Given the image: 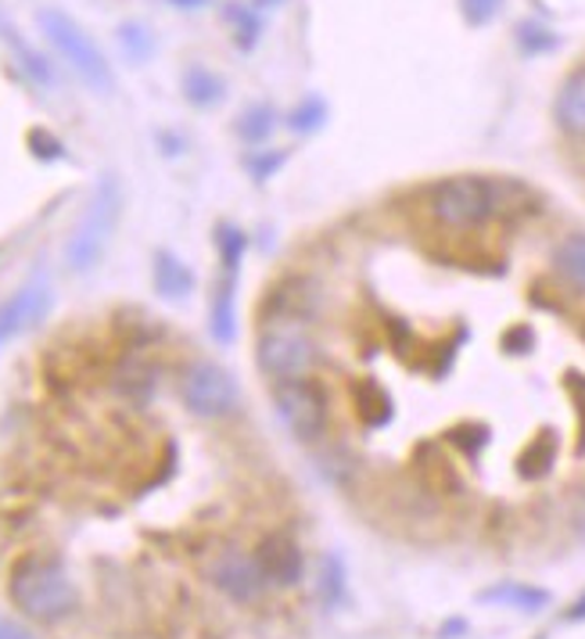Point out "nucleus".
I'll list each match as a JSON object with an SVG mask.
<instances>
[{
  "instance_id": "1",
  "label": "nucleus",
  "mask_w": 585,
  "mask_h": 639,
  "mask_svg": "<svg viewBox=\"0 0 585 639\" xmlns=\"http://www.w3.org/2000/svg\"><path fill=\"white\" fill-rule=\"evenodd\" d=\"M8 596L29 622L55 625L76 611V586L51 557H22L11 568Z\"/></svg>"
},
{
  "instance_id": "2",
  "label": "nucleus",
  "mask_w": 585,
  "mask_h": 639,
  "mask_svg": "<svg viewBox=\"0 0 585 639\" xmlns=\"http://www.w3.org/2000/svg\"><path fill=\"white\" fill-rule=\"evenodd\" d=\"M503 213V183L489 177H445L428 191V216L445 230H478Z\"/></svg>"
},
{
  "instance_id": "3",
  "label": "nucleus",
  "mask_w": 585,
  "mask_h": 639,
  "mask_svg": "<svg viewBox=\"0 0 585 639\" xmlns=\"http://www.w3.org/2000/svg\"><path fill=\"white\" fill-rule=\"evenodd\" d=\"M255 363L266 377L280 381H298L313 377L320 363L317 338L309 335L306 324L298 316H273L263 324L255 338Z\"/></svg>"
},
{
  "instance_id": "4",
  "label": "nucleus",
  "mask_w": 585,
  "mask_h": 639,
  "mask_svg": "<svg viewBox=\"0 0 585 639\" xmlns=\"http://www.w3.org/2000/svg\"><path fill=\"white\" fill-rule=\"evenodd\" d=\"M36 26L47 36V44L69 61V69L91 87L94 94H111L116 91V72H111L108 58L102 47L91 40V33H83L76 19H69L58 8H40L36 11Z\"/></svg>"
},
{
  "instance_id": "5",
  "label": "nucleus",
  "mask_w": 585,
  "mask_h": 639,
  "mask_svg": "<svg viewBox=\"0 0 585 639\" xmlns=\"http://www.w3.org/2000/svg\"><path fill=\"white\" fill-rule=\"evenodd\" d=\"M122 216V188L116 177H105L94 188V198L86 205V213L80 216L76 230L69 233L65 241V263L76 274H86L102 263V255L108 249L111 233H116V224Z\"/></svg>"
},
{
  "instance_id": "6",
  "label": "nucleus",
  "mask_w": 585,
  "mask_h": 639,
  "mask_svg": "<svg viewBox=\"0 0 585 639\" xmlns=\"http://www.w3.org/2000/svg\"><path fill=\"white\" fill-rule=\"evenodd\" d=\"M273 407H277L284 427L306 446H313L327 435L331 424V399L323 391L320 381L313 377H298V381H280L273 388Z\"/></svg>"
},
{
  "instance_id": "7",
  "label": "nucleus",
  "mask_w": 585,
  "mask_h": 639,
  "mask_svg": "<svg viewBox=\"0 0 585 639\" xmlns=\"http://www.w3.org/2000/svg\"><path fill=\"white\" fill-rule=\"evenodd\" d=\"M180 396L183 407L202 421H223V417L238 413L241 407V388L227 366L213 360H198L180 377Z\"/></svg>"
},
{
  "instance_id": "8",
  "label": "nucleus",
  "mask_w": 585,
  "mask_h": 639,
  "mask_svg": "<svg viewBox=\"0 0 585 639\" xmlns=\"http://www.w3.org/2000/svg\"><path fill=\"white\" fill-rule=\"evenodd\" d=\"M208 582H213L223 596L238 600V604H252V600L263 596L270 586L259 557L241 546H227V550L213 553V560H208Z\"/></svg>"
},
{
  "instance_id": "9",
  "label": "nucleus",
  "mask_w": 585,
  "mask_h": 639,
  "mask_svg": "<svg viewBox=\"0 0 585 639\" xmlns=\"http://www.w3.org/2000/svg\"><path fill=\"white\" fill-rule=\"evenodd\" d=\"M47 310H51V288L44 280H33V285H22L15 294H8L0 302V346L33 330L47 316Z\"/></svg>"
},
{
  "instance_id": "10",
  "label": "nucleus",
  "mask_w": 585,
  "mask_h": 639,
  "mask_svg": "<svg viewBox=\"0 0 585 639\" xmlns=\"http://www.w3.org/2000/svg\"><path fill=\"white\" fill-rule=\"evenodd\" d=\"M255 557H259V564H263V575H266L270 586H295L306 571L302 550H298L295 539L280 535V532L266 535L263 543H259Z\"/></svg>"
},
{
  "instance_id": "11",
  "label": "nucleus",
  "mask_w": 585,
  "mask_h": 639,
  "mask_svg": "<svg viewBox=\"0 0 585 639\" xmlns=\"http://www.w3.org/2000/svg\"><path fill=\"white\" fill-rule=\"evenodd\" d=\"M208 335L219 346H234V338H238V274L219 277L213 305H208Z\"/></svg>"
},
{
  "instance_id": "12",
  "label": "nucleus",
  "mask_w": 585,
  "mask_h": 639,
  "mask_svg": "<svg viewBox=\"0 0 585 639\" xmlns=\"http://www.w3.org/2000/svg\"><path fill=\"white\" fill-rule=\"evenodd\" d=\"M553 116H557V126L564 130L568 137L585 141V69L571 72L564 80V87L557 94Z\"/></svg>"
},
{
  "instance_id": "13",
  "label": "nucleus",
  "mask_w": 585,
  "mask_h": 639,
  "mask_svg": "<svg viewBox=\"0 0 585 639\" xmlns=\"http://www.w3.org/2000/svg\"><path fill=\"white\" fill-rule=\"evenodd\" d=\"M152 277H155V291L162 294L166 302H183L187 294L194 291V274L191 266H187L180 255L172 252H155V266H152Z\"/></svg>"
},
{
  "instance_id": "14",
  "label": "nucleus",
  "mask_w": 585,
  "mask_h": 639,
  "mask_svg": "<svg viewBox=\"0 0 585 639\" xmlns=\"http://www.w3.org/2000/svg\"><path fill=\"white\" fill-rule=\"evenodd\" d=\"M481 604H496V607H514V611H542L546 604H550V593L539 586H525V582H500L492 589H481L478 593Z\"/></svg>"
},
{
  "instance_id": "15",
  "label": "nucleus",
  "mask_w": 585,
  "mask_h": 639,
  "mask_svg": "<svg viewBox=\"0 0 585 639\" xmlns=\"http://www.w3.org/2000/svg\"><path fill=\"white\" fill-rule=\"evenodd\" d=\"M550 263L568 288L585 294V233H568V238H560Z\"/></svg>"
},
{
  "instance_id": "16",
  "label": "nucleus",
  "mask_w": 585,
  "mask_h": 639,
  "mask_svg": "<svg viewBox=\"0 0 585 639\" xmlns=\"http://www.w3.org/2000/svg\"><path fill=\"white\" fill-rule=\"evenodd\" d=\"M183 97L198 108H208L223 101V80L216 72H208L205 65H191L183 72Z\"/></svg>"
},
{
  "instance_id": "17",
  "label": "nucleus",
  "mask_w": 585,
  "mask_h": 639,
  "mask_svg": "<svg viewBox=\"0 0 585 639\" xmlns=\"http://www.w3.org/2000/svg\"><path fill=\"white\" fill-rule=\"evenodd\" d=\"M216 252H219L223 274H238L244 252H248V233L234 224H219L216 227Z\"/></svg>"
},
{
  "instance_id": "18",
  "label": "nucleus",
  "mask_w": 585,
  "mask_h": 639,
  "mask_svg": "<svg viewBox=\"0 0 585 639\" xmlns=\"http://www.w3.org/2000/svg\"><path fill=\"white\" fill-rule=\"evenodd\" d=\"M119 391L127 399H136V402H144L147 396H152V388H155V377H152V371H147V363H141V360H127V366L119 371Z\"/></svg>"
},
{
  "instance_id": "19",
  "label": "nucleus",
  "mask_w": 585,
  "mask_h": 639,
  "mask_svg": "<svg viewBox=\"0 0 585 639\" xmlns=\"http://www.w3.org/2000/svg\"><path fill=\"white\" fill-rule=\"evenodd\" d=\"M320 600L327 607H334L338 600L345 596V564L338 553H327V557L320 560Z\"/></svg>"
},
{
  "instance_id": "20",
  "label": "nucleus",
  "mask_w": 585,
  "mask_h": 639,
  "mask_svg": "<svg viewBox=\"0 0 585 639\" xmlns=\"http://www.w3.org/2000/svg\"><path fill=\"white\" fill-rule=\"evenodd\" d=\"M557 460V442L550 435H539L532 442V446L525 449V457H521V467L517 471L525 474V478H542V474H550V467Z\"/></svg>"
},
{
  "instance_id": "21",
  "label": "nucleus",
  "mask_w": 585,
  "mask_h": 639,
  "mask_svg": "<svg viewBox=\"0 0 585 639\" xmlns=\"http://www.w3.org/2000/svg\"><path fill=\"white\" fill-rule=\"evenodd\" d=\"M273 122H277V112H273L270 105H252V108H248V112L241 116V122H238L241 141H248V144L266 141V137H270V130H273Z\"/></svg>"
},
{
  "instance_id": "22",
  "label": "nucleus",
  "mask_w": 585,
  "mask_h": 639,
  "mask_svg": "<svg viewBox=\"0 0 585 639\" xmlns=\"http://www.w3.org/2000/svg\"><path fill=\"white\" fill-rule=\"evenodd\" d=\"M119 47L127 51L133 61H144L147 55L155 51V36L147 33L141 22H122L119 26Z\"/></svg>"
},
{
  "instance_id": "23",
  "label": "nucleus",
  "mask_w": 585,
  "mask_h": 639,
  "mask_svg": "<svg viewBox=\"0 0 585 639\" xmlns=\"http://www.w3.org/2000/svg\"><path fill=\"white\" fill-rule=\"evenodd\" d=\"M323 119H327V105L320 101V97H309L306 105H298L295 112L288 116V126L295 133H313L323 126Z\"/></svg>"
},
{
  "instance_id": "24",
  "label": "nucleus",
  "mask_w": 585,
  "mask_h": 639,
  "mask_svg": "<svg viewBox=\"0 0 585 639\" xmlns=\"http://www.w3.org/2000/svg\"><path fill=\"white\" fill-rule=\"evenodd\" d=\"M29 152L40 158V162H58V158H65V144L47 130H29Z\"/></svg>"
},
{
  "instance_id": "25",
  "label": "nucleus",
  "mask_w": 585,
  "mask_h": 639,
  "mask_svg": "<svg viewBox=\"0 0 585 639\" xmlns=\"http://www.w3.org/2000/svg\"><path fill=\"white\" fill-rule=\"evenodd\" d=\"M467 26H489V22L503 11V0H459Z\"/></svg>"
},
{
  "instance_id": "26",
  "label": "nucleus",
  "mask_w": 585,
  "mask_h": 639,
  "mask_svg": "<svg viewBox=\"0 0 585 639\" xmlns=\"http://www.w3.org/2000/svg\"><path fill=\"white\" fill-rule=\"evenodd\" d=\"M517 44L525 47L528 55H542V51H553L557 47V36L550 33V29H542V26H521V33H517Z\"/></svg>"
},
{
  "instance_id": "27",
  "label": "nucleus",
  "mask_w": 585,
  "mask_h": 639,
  "mask_svg": "<svg viewBox=\"0 0 585 639\" xmlns=\"http://www.w3.org/2000/svg\"><path fill=\"white\" fill-rule=\"evenodd\" d=\"M227 19L238 26V47H252L259 40V19L248 8H230Z\"/></svg>"
},
{
  "instance_id": "28",
  "label": "nucleus",
  "mask_w": 585,
  "mask_h": 639,
  "mask_svg": "<svg viewBox=\"0 0 585 639\" xmlns=\"http://www.w3.org/2000/svg\"><path fill=\"white\" fill-rule=\"evenodd\" d=\"M280 162H284V155L266 152V155H252V158H248V169H252L255 180H266V177H273V169H277Z\"/></svg>"
},
{
  "instance_id": "29",
  "label": "nucleus",
  "mask_w": 585,
  "mask_h": 639,
  "mask_svg": "<svg viewBox=\"0 0 585 639\" xmlns=\"http://www.w3.org/2000/svg\"><path fill=\"white\" fill-rule=\"evenodd\" d=\"M0 639H33L29 632H22V629H15V625H4L0 622Z\"/></svg>"
},
{
  "instance_id": "30",
  "label": "nucleus",
  "mask_w": 585,
  "mask_h": 639,
  "mask_svg": "<svg viewBox=\"0 0 585 639\" xmlns=\"http://www.w3.org/2000/svg\"><path fill=\"white\" fill-rule=\"evenodd\" d=\"M172 8H187V11H194V8H205L208 0H169Z\"/></svg>"
},
{
  "instance_id": "31",
  "label": "nucleus",
  "mask_w": 585,
  "mask_h": 639,
  "mask_svg": "<svg viewBox=\"0 0 585 639\" xmlns=\"http://www.w3.org/2000/svg\"><path fill=\"white\" fill-rule=\"evenodd\" d=\"M568 618H571V622H582V618H585V596L575 604V611H568Z\"/></svg>"
},
{
  "instance_id": "32",
  "label": "nucleus",
  "mask_w": 585,
  "mask_h": 639,
  "mask_svg": "<svg viewBox=\"0 0 585 639\" xmlns=\"http://www.w3.org/2000/svg\"><path fill=\"white\" fill-rule=\"evenodd\" d=\"M259 8H273V4H280V0H255Z\"/></svg>"
}]
</instances>
